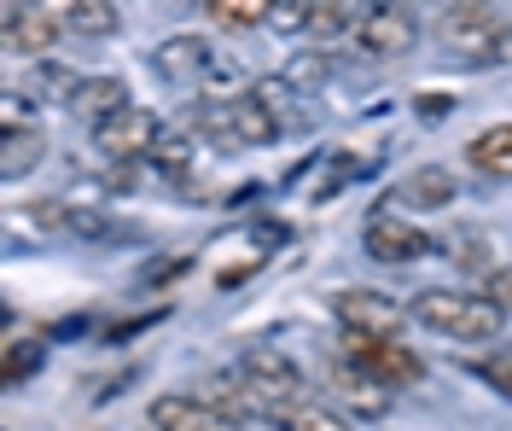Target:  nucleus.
<instances>
[{
	"label": "nucleus",
	"mask_w": 512,
	"mask_h": 431,
	"mask_svg": "<svg viewBox=\"0 0 512 431\" xmlns=\"http://www.w3.org/2000/svg\"><path fill=\"white\" fill-rule=\"evenodd\" d=\"M41 152H47L41 129H12V134H0V175H6V181L30 175V169L41 164Z\"/></svg>",
	"instance_id": "f3484780"
},
{
	"label": "nucleus",
	"mask_w": 512,
	"mask_h": 431,
	"mask_svg": "<svg viewBox=\"0 0 512 431\" xmlns=\"http://www.w3.org/2000/svg\"><path fill=\"white\" fill-rule=\"evenodd\" d=\"M466 164L483 169V175H512V123H495L483 129L472 146H466Z\"/></svg>",
	"instance_id": "dca6fc26"
},
{
	"label": "nucleus",
	"mask_w": 512,
	"mask_h": 431,
	"mask_svg": "<svg viewBox=\"0 0 512 431\" xmlns=\"http://www.w3.org/2000/svg\"><path fill=\"white\" fill-rule=\"evenodd\" d=\"M512 18L507 12H495V6H448L443 18H437V35H443L448 53H460V59H472V65H489V47L501 41Z\"/></svg>",
	"instance_id": "20e7f679"
},
{
	"label": "nucleus",
	"mask_w": 512,
	"mask_h": 431,
	"mask_svg": "<svg viewBox=\"0 0 512 431\" xmlns=\"http://www.w3.org/2000/svg\"><path fill=\"white\" fill-rule=\"evenodd\" d=\"M332 309H338L344 332H367V338H396L402 321H408V309H402L396 298H384V292H373V286H350V292H338Z\"/></svg>",
	"instance_id": "0eeeda50"
},
{
	"label": "nucleus",
	"mask_w": 512,
	"mask_h": 431,
	"mask_svg": "<svg viewBox=\"0 0 512 431\" xmlns=\"http://www.w3.org/2000/svg\"><path fill=\"white\" fill-rule=\"evenodd\" d=\"M41 362H47V338H12V344H6V356H0V379H6V385H18V379L41 373Z\"/></svg>",
	"instance_id": "aec40b11"
},
{
	"label": "nucleus",
	"mask_w": 512,
	"mask_h": 431,
	"mask_svg": "<svg viewBox=\"0 0 512 431\" xmlns=\"http://www.w3.org/2000/svg\"><path fill=\"white\" fill-rule=\"evenodd\" d=\"M483 298L495 303V309H512V263H507V268H489V280H483Z\"/></svg>",
	"instance_id": "c85d7f7f"
},
{
	"label": "nucleus",
	"mask_w": 512,
	"mask_h": 431,
	"mask_svg": "<svg viewBox=\"0 0 512 431\" xmlns=\"http://www.w3.org/2000/svg\"><path fill=\"white\" fill-rule=\"evenodd\" d=\"M280 134H286V123H280L274 111H262L251 94L227 100V140H233V146H274Z\"/></svg>",
	"instance_id": "2eb2a0df"
},
{
	"label": "nucleus",
	"mask_w": 512,
	"mask_h": 431,
	"mask_svg": "<svg viewBox=\"0 0 512 431\" xmlns=\"http://www.w3.org/2000/svg\"><path fill=\"white\" fill-rule=\"evenodd\" d=\"M332 70H338V59H332V53H297L280 82H286L291 94H309V88H320V82H332Z\"/></svg>",
	"instance_id": "4be33fe9"
},
{
	"label": "nucleus",
	"mask_w": 512,
	"mask_h": 431,
	"mask_svg": "<svg viewBox=\"0 0 512 431\" xmlns=\"http://www.w3.org/2000/svg\"><path fill=\"white\" fill-rule=\"evenodd\" d=\"M344 362L361 367V373H367L373 385H384V391H396V385H419V379H425V362H419L402 338H367V332H344Z\"/></svg>",
	"instance_id": "7ed1b4c3"
},
{
	"label": "nucleus",
	"mask_w": 512,
	"mask_h": 431,
	"mask_svg": "<svg viewBox=\"0 0 512 431\" xmlns=\"http://www.w3.org/2000/svg\"><path fill=\"white\" fill-rule=\"evenodd\" d=\"M268 24H274V30H309V0H286V6H274Z\"/></svg>",
	"instance_id": "cd10ccee"
},
{
	"label": "nucleus",
	"mask_w": 512,
	"mask_h": 431,
	"mask_svg": "<svg viewBox=\"0 0 512 431\" xmlns=\"http://www.w3.org/2000/svg\"><path fill=\"white\" fill-rule=\"evenodd\" d=\"M0 18H6V24H0V41H6L12 53H30L35 65L53 53V41H59V30H64V24H53V18L35 12V6H6Z\"/></svg>",
	"instance_id": "f8f14e48"
},
{
	"label": "nucleus",
	"mask_w": 512,
	"mask_h": 431,
	"mask_svg": "<svg viewBox=\"0 0 512 431\" xmlns=\"http://www.w3.org/2000/svg\"><path fill=\"white\" fill-rule=\"evenodd\" d=\"M152 426L158 431H251L239 414H227L204 397H158L152 402Z\"/></svg>",
	"instance_id": "1a4fd4ad"
},
{
	"label": "nucleus",
	"mask_w": 512,
	"mask_h": 431,
	"mask_svg": "<svg viewBox=\"0 0 512 431\" xmlns=\"http://www.w3.org/2000/svg\"><path fill=\"white\" fill-rule=\"evenodd\" d=\"M355 41H361L367 59H396V53H408L419 41V18L408 6H367L355 18Z\"/></svg>",
	"instance_id": "423d86ee"
},
{
	"label": "nucleus",
	"mask_w": 512,
	"mask_h": 431,
	"mask_svg": "<svg viewBox=\"0 0 512 431\" xmlns=\"http://www.w3.org/2000/svg\"><path fill=\"white\" fill-rule=\"evenodd\" d=\"M414 321H419V327H431V332H443V338H460V344H483V338H495V332H501L507 309H495L483 292L425 286V292L414 298Z\"/></svg>",
	"instance_id": "f03ea898"
},
{
	"label": "nucleus",
	"mask_w": 512,
	"mask_h": 431,
	"mask_svg": "<svg viewBox=\"0 0 512 431\" xmlns=\"http://www.w3.org/2000/svg\"><path fill=\"white\" fill-rule=\"evenodd\" d=\"M204 12H210V24H222V30H256V24H268L274 6H262V0H210Z\"/></svg>",
	"instance_id": "5701e85b"
},
{
	"label": "nucleus",
	"mask_w": 512,
	"mask_h": 431,
	"mask_svg": "<svg viewBox=\"0 0 512 431\" xmlns=\"http://www.w3.org/2000/svg\"><path fill=\"white\" fill-rule=\"evenodd\" d=\"M280 431H355L350 414H338L332 402H303V408H291L286 420H280Z\"/></svg>",
	"instance_id": "412c9836"
},
{
	"label": "nucleus",
	"mask_w": 512,
	"mask_h": 431,
	"mask_svg": "<svg viewBox=\"0 0 512 431\" xmlns=\"http://www.w3.org/2000/svg\"><path fill=\"white\" fill-rule=\"evenodd\" d=\"M239 397H245V414H262L280 426L291 408L315 402V391L286 350H245L239 356Z\"/></svg>",
	"instance_id": "f257e3e1"
},
{
	"label": "nucleus",
	"mask_w": 512,
	"mask_h": 431,
	"mask_svg": "<svg viewBox=\"0 0 512 431\" xmlns=\"http://www.w3.org/2000/svg\"><path fill=\"white\" fill-rule=\"evenodd\" d=\"M326 385H332V397H344V408H355V414H367V420H379V414H390V397H384V385H373L361 367H350L344 356L326 367Z\"/></svg>",
	"instance_id": "4468645a"
},
{
	"label": "nucleus",
	"mask_w": 512,
	"mask_h": 431,
	"mask_svg": "<svg viewBox=\"0 0 512 431\" xmlns=\"http://www.w3.org/2000/svg\"><path fill=\"white\" fill-rule=\"evenodd\" d=\"M489 65H512V24L501 30V41L489 47Z\"/></svg>",
	"instance_id": "7c9ffc66"
},
{
	"label": "nucleus",
	"mask_w": 512,
	"mask_h": 431,
	"mask_svg": "<svg viewBox=\"0 0 512 431\" xmlns=\"http://www.w3.org/2000/svg\"><path fill=\"white\" fill-rule=\"evenodd\" d=\"M59 18H64V30H76V35H111L117 30V6H105V0H70Z\"/></svg>",
	"instance_id": "6ab92c4d"
},
{
	"label": "nucleus",
	"mask_w": 512,
	"mask_h": 431,
	"mask_svg": "<svg viewBox=\"0 0 512 431\" xmlns=\"http://www.w3.org/2000/svg\"><path fill=\"white\" fill-rule=\"evenodd\" d=\"M152 65H158V76H169V82H198V76L216 70V53H210L204 35H169V41H158Z\"/></svg>",
	"instance_id": "ddd939ff"
},
{
	"label": "nucleus",
	"mask_w": 512,
	"mask_h": 431,
	"mask_svg": "<svg viewBox=\"0 0 512 431\" xmlns=\"http://www.w3.org/2000/svg\"><path fill=\"white\" fill-rule=\"evenodd\" d=\"M454 169L448 164H419L414 175H402L396 181V193L384 199V210H443L448 199H454Z\"/></svg>",
	"instance_id": "9d476101"
},
{
	"label": "nucleus",
	"mask_w": 512,
	"mask_h": 431,
	"mask_svg": "<svg viewBox=\"0 0 512 431\" xmlns=\"http://www.w3.org/2000/svg\"><path fill=\"white\" fill-rule=\"evenodd\" d=\"M12 129H30V100L18 88L0 94V134H12Z\"/></svg>",
	"instance_id": "bb28decb"
},
{
	"label": "nucleus",
	"mask_w": 512,
	"mask_h": 431,
	"mask_svg": "<svg viewBox=\"0 0 512 431\" xmlns=\"http://www.w3.org/2000/svg\"><path fill=\"white\" fill-rule=\"evenodd\" d=\"M472 373H478L483 385H495V391L512 402V356H478V362H472Z\"/></svg>",
	"instance_id": "a878e982"
},
{
	"label": "nucleus",
	"mask_w": 512,
	"mask_h": 431,
	"mask_svg": "<svg viewBox=\"0 0 512 431\" xmlns=\"http://www.w3.org/2000/svg\"><path fill=\"white\" fill-rule=\"evenodd\" d=\"M448 94H425V100H419V111H425V123H443V111H448Z\"/></svg>",
	"instance_id": "c756f323"
},
{
	"label": "nucleus",
	"mask_w": 512,
	"mask_h": 431,
	"mask_svg": "<svg viewBox=\"0 0 512 431\" xmlns=\"http://www.w3.org/2000/svg\"><path fill=\"white\" fill-rule=\"evenodd\" d=\"M152 164H158L163 175H181V169L192 164V134H181V129H163L158 152H152Z\"/></svg>",
	"instance_id": "b1692460"
},
{
	"label": "nucleus",
	"mask_w": 512,
	"mask_h": 431,
	"mask_svg": "<svg viewBox=\"0 0 512 431\" xmlns=\"http://www.w3.org/2000/svg\"><path fill=\"white\" fill-rule=\"evenodd\" d=\"M123 111H134V94H128L123 76H88V82L76 88V100H70V117H82V123H94V129L117 123Z\"/></svg>",
	"instance_id": "9b49d317"
},
{
	"label": "nucleus",
	"mask_w": 512,
	"mask_h": 431,
	"mask_svg": "<svg viewBox=\"0 0 512 431\" xmlns=\"http://www.w3.org/2000/svg\"><path fill=\"white\" fill-rule=\"evenodd\" d=\"M35 100H76V88H82V82H88V76H82V70L76 65H59V59H41V65H35Z\"/></svg>",
	"instance_id": "a211bd4d"
},
{
	"label": "nucleus",
	"mask_w": 512,
	"mask_h": 431,
	"mask_svg": "<svg viewBox=\"0 0 512 431\" xmlns=\"http://www.w3.org/2000/svg\"><path fill=\"white\" fill-rule=\"evenodd\" d=\"M355 18H361V12H350V6H315V0H309V30L326 35V41H332V35H344Z\"/></svg>",
	"instance_id": "393cba45"
},
{
	"label": "nucleus",
	"mask_w": 512,
	"mask_h": 431,
	"mask_svg": "<svg viewBox=\"0 0 512 431\" xmlns=\"http://www.w3.org/2000/svg\"><path fill=\"white\" fill-rule=\"evenodd\" d=\"M361 245H367L373 263H419L431 251V233L419 228V222H408V216H396V210H379L361 228Z\"/></svg>",
	"instance_id": "6e6552de"
},
{
	"label": "nucleus",
	"mask_w": 512,
	"mask_h": 431,
	"mask_svg": "<svg viewBox=\"0 0 512 431\" xmlns=\"http://www.w3.org/2000/svg\"><path fill=\"white\" fill-rule=\"evenodd\" d=\"M158 140H163V123H158V111H146V105H134V111H123L117 123L94 129V146L111 158V164H140V158H152Z\"/></svg>",
	"instance_id": "39448f33"
}]
</instances>
